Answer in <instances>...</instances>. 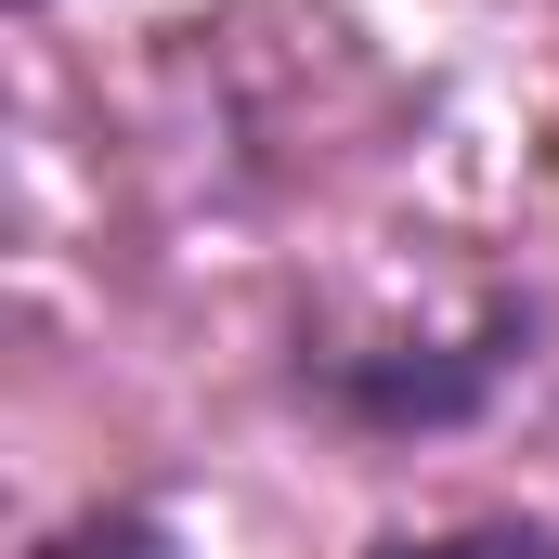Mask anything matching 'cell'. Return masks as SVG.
Returning <instances> with one entry per match:
<instances>
[{"mask_svg":"<svg viewBox=\"0 0 559 559\" xmlns=\"http://www.w3.org/2000/svg\"><path fill=\"white\" fill-rule=\"evenodd\" d=\"M39 559H169V534H156L143 508H105V521H79V534H52Z\"/></svg>","mask_w":559,"mask_h":559,"instance_id":"obj_3","label":"cell"},{"mask_svg":"<svg viewBox=\"0 0 559 559\" xmlns=\"http://www.w3.org/2000/svg\"><path fill=\"white\" fill-rule=\"evenodd\" d=\"M495 365H508V312H495L455 365H325V391H338L352 417H378V429H404V417H417V429H455L481 391H495Z\"/></svg>","mask_w":559,"mask_h":559,"instance_id":"obj_1","label":"cell"},{"mask_svg":"<svg viewBox=\"0 0 559 559\" xmlns=\"http://www.w3.org/2000/svg\"><path fill=\"white\" fill-rule=\"evenodd\" d=\"M378 559H559L547 521H468V534H391Z\"/></svg>","mask_w":559,"mask_h":559,"instance_id":"obj_2","label":"cell"}]
</instances>
